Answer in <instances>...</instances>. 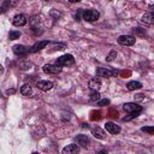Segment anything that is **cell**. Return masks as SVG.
<instances>
[{"instance_id":"obj_21","label":"cell","mask_w":154,"mask_h":154,"mask_svg":"<svg viewBox=\"0 0 154 154\" xmlns=\"http://www.w3.org/2000/svg\"><path fill=\"white\" fill-rule=\"evenodd\" d=\"M116 57H117V52H116V51H111V52H109V54L107 55L106 60H107L108 63H111V61H113V60L116 59Z\"/></svg>"},{"instance_id":"obj_17","label":"cell","mask_w":154,"mask_h":154,"mask_svg":"<svg viewBox=\"0 0 154 154\" xmlns=\"http://www.w3.org/2000/svg\"><path fill=\"white\" fill-rule=\"evenodd\" d=\"M76 141H77V143L78 144H81L82 147H84V148H87L88 147V144H89V138L85 136V135H78L77 137H76Z\"/></svg>"},{"instance_id":"obj_23","label":"cell","mask_w":154,"mask_h":154,"mask_svg":"<svg viewBox=\"0 0 154 154\" xmlns=\"http://www.w3.org/2000/svg\"><path fill=\"white\" fill-rule=\"evenodd\" d=\"M140 113H129V116L128 117H124L123 118V120L124 122H128V120H131V119H134V118H136L137 116H138Z\"/></svg>"},{"instance_id":"obj_24","label":"cell","mask_w":154,"mask_h":154,"mask_svg":"<svg viewBox=\"0 0 154 154\" xmlns=\"http://www.w3.org/2000/svg\"><path fill=\"white\" fill-rule=\"evenodd\" d=\"M107 105H109V100L108 99H102V100L97 101V106H107Z\"/></svg>"},{"instance_id":"obj_4","label":"cell","mask_w":154,"mask_h":154,"mask_svg":"<svg viewBox=\"0 0 154 154\" xmlns=\"http://www.w3.org/2000/svg\"><path fill=\"white\" fill-rule=\"evenodd\" d=\"M123 108L128 113H141L142 112V106H140L136 102H126L123 105Z\"/></svg>"},{"instance_id":"obj_8","label":"cell","mask_w":154,"mask_h":154,"mask_svg":"<svg viewBox=\"0 0 154 154\" xmlns=\"http://www.w3.org/2000/svg\"><path fill=\"white\" fill-rule=\"evenodd\" d=\"M36 87L42 91H48L53 88V83L51 81H38L36 83Z\"/></svg>"},{"instance_id":"obj_12","label":"cell","mask_w":154,"mask_h":154,"mask_svg":"<svg viewBox=\"0 0 154 154\" xmlns=\"http://www.w3.org/2000/svg\"><path fill=\"white\" fill-rule=\"evenodd\" d=\"M79 152V147L75 143L67 144L64 149H63V154H73V153H78Z\"/></svg>"},{"instance_id":"obj_3","label":"cell","mask_w":154,"mask_h":154,"mask_svg":"<svg viewBox=\"0 0 154 154\" xmlns=\"http://www.w3.org/2000/svg\"><path fill=\"white\" fill-rule=\"evenodd\" d=\"M83 19L87 22H95L99 19V12L94 8H89L83 11Z\"/></svg>"},{"instance_id":"obj_9","label":"cell","mask_w":154,"mask_h":154,"mask_svg":"<svg viewBox=\"0 0 154 154\" xmlns=\"http://www.w3.org/2000/svg\"><path fill=\"white\" fill-rule=\"evenodd\" d=\"M13 52L17 55H25V54L30 53V48H28L23 45H16V46H13Z\"/></svg>"},{"instance_id":"obj_20","label":"cell","mask_w":154,"mask_h":154,"mask_svg":"<svg viewBox=\"0 0 154 154\" xmlns=\"http://www.w3.org/2000/svg\"><path fill=\"white\" fill-rule=\"evenodd\" d=\"M19 37H20V32H19V31L12 30V31H10V34H8V38H10V40H17V38H19Z\"/></svg>"},{"instance_id":"obj_11","label":"cell","mask_w":154,"mask_h":154,"mask_svg":"<svg viewBox=\"0 0 154 154\" xmlns=\"http://www.w3.org/2000/svg\"><path fill=\"white\" fill-rule=\"evenodd\" d=\"M88 87H89L90 90H99L100 87H101V79L99 77H94V78L89 79Z\"/></svg>"},{"instance_id":"obj_22","label":"cell","mask_w":154,"mask_h":154,"mask_svg":"<svg viewBox=\"0 0 154 154\" xmlns=\"http://www.w3.org/2000/svg\"><path fill=\"white\" fill-rule=\"evenodd\" d=\"M141 130H142L143 132H146V134L154 135V126H143Z\"/></svg>"},{"instance_id":"obj_15","label":"cell","mask_w":154,"mask_h":154,"mask_svg":"<svg viewBox=\"0 0 154 154\" xmlns=\"http://www.w3.org/2000/svg\"><path fill=\"white\" fill-rule=\"evenodd\" d=\"M142 22L147 25H154V12H149L142 16Z\"/></svg>"},{"instance_id":"obj_19","label":"cell","mask_w":154,"mask_h":154,"mask_svg":"<svg viewBox=\"0 0 154 154\" xmlns=\"http://www.w3.org/2000/svg\"><path fill=\"white\" fill-rule=\"evenodd\" d=\"M89 100L93 101V102H96L100 100V94H99V90H91L90 95H89Z\"/></svg>"},{"instance_id":"obj_10","label":"cell","mask_w":154,"mask_h":154,"mask_svg":"<svg viewBox=\"0 0 154 154\" xmlns=\"http://www.w3.org/2000/svg\"><path fill=\"white\" fill-rule=\"evenodd\" d=\"M105 129H106L108 132L113 134V135H117V134L120 132L119 125H117V124H114V123H112V122H107V123L105 124Z\"/></svg>"},{"instance_id":"obj_7","label":"cell","mask_w":154,"mask_h":154,"mask_svg":"<svg viewBox=\"0 0 154 154\" xmlns=\"http://www.w3.org/2000/svg\"><path fill=\"white\" fill-rule=\"evenodd\" d=\"M26 22H28V19L25 18L24 14H16L12 19V24L14 26H24L26 24Z\"/></svg>"},{"instance_id":"obj_1","label":"cell","mask_w":154,"mask_h":154,"mask_svg":"<svg viewBox=\"0 0 154 154\" xmlns=\"http://www.w3.org/2000/svg\"><path fill=\"white\" fill-rule=\"evenodd\" d=\"M57 64L60 66H71L75 64V58L71 54H64L57 59Z\"/></svg>"},{"instance_id":"obj_2","label":"cell","mask_w":154,"mask_h":154,"mask_svg":"<svg viewBox=\"0 0 154 154\" xmlns=\"http://www.w3.org/2000/svg\"><path fill=\"white\" fill-rule=\"evenodd\" d=\"M117 73H118L117 70H111V69H106V67H97L96 69V76L97 77L109 78V77L117 76Z\"/></svg>"},{"instance_id":"obj_27","label":"cell","mask_w":154,"mask_h":154,"mask_svg":"<svg viewBox=\"0 0 154 154\" xmlns=\"http://www.w3.org/2000/svg\"><path fill=\"white\" fill-rule=\"evenodd\" d=\"M149 11H150V12H154V4L149 6Z\"/></svg>"},{"instance_id":"obj_6","label":"cell","mask_w":154,"mask_h":154,"mask_svg":"<svg viewBox=\"0 0 154 154\" xmlns=\"http://www.w3.org/2000/svg\"><path fill=\"white\" fill-rule=\"evenodd\" d=\"M42 70L46 72V73H49V75H57L59 72H61V66L58 65V64H46L43 65Z\"/></svg>"},{"instance_id":"obj_16","label":"cell","mask_w":154,"mask_h":154,"mask_svg":"<svg viewBox=\"0 0 154 154\" xmlns=\"http://www.w3.org/2000/svg\"><path fill=\"white\" fill-rule=\"evenodd\" d=\"M126 88H128V90H130V91L138 90V89L142 88V83H141V82H137V81H130V82L126 84Z\"/></svg>"},{"instance_id":"obj_26","label":"cell","mask_w":154,"mask_h":154,"mask_svg":"<svg viewBox=\"0 0 154 154\" xmlns=\"http://www.w3.org/2000/svg\"><path fill=\"white\" fill-rule=\"evenodd\" d=\"M14 91H16V90H14V89H8V90H7V91H6V94H8V95H10V94H13V93H14Z\"/></svg>"},{"instance_id":"obj_13","label":"cell","mask_w":154,"mask_h":154,"mask_svg":"<svg viewBox=\"0 0 154 154\" xmlns=\"http://www.w3.org/2000/svg\"><path fill=\"white\" fill-rule=\"evenodd\" d=\"M48 41H40V42H36L32 47H30V53H36L38 51H41L42 48H45L46 46H48Z\"/></svg>"},{"instance_id":"obj_28","label":"cell","mask_w":154,"mask_h":154,"mask_svg":"<svg viewBox=\"0 0 154 154\" xmlns=\"http://www.w3.org/2000/svg\"><path fill=\"white\" fill-rule=\"evenodd\" d=\"M69 1H70V2H72V4H73V2H79V1H81V0H69Z\"/></svg>"},{"instance_id":"obj_25","label":"cell","mask_w":154,"mask_h":154,"mask_svg":"<svg viewBox=\"0 0 154 154\" xmlns=\"http://www.w3.org/2000/svg\"><path fill=\"white\" fill-rule=\"evenodd\" d=\"M144 99V95H142V94H137L136 95V100H143Z\"/></svg>"},{"instance_id":"obj_14","label":"cell","mask_w":154,"mask_h":154,"mask_svg":"<svg viewBox=\"0 0 154 154\" xmlns=\"http://www.w3.org/2000/svg\"><path fill=\"white\" fill-rule=\"evenodd\" d=\"M91 134H93V136H94L95 138H99V140H103V138L106 137L105 131H103L101 128H99V126L93 128V129H91Z\"/></svg>"},{"instance_id":"obj_18","label":"cell","mask_w":154,"mask_h":154,"mask_svg":"<svg viewBox=\"0 0 154 154\" xmlns=\"http://www.w3.org/2000/svg\"><path fill=\"white\" fill-rule=\"evenodd\" d=\"M20 94L24 95V96H29L32 94V87L30 84H24L22 88H20Z\"/></svg>"},{"instance_id":"obj_5","label":"cell","mask_w":154,"mask_h":154,"mask_svg":"<svg viewBox=\"0 0 154 154\" xmlns=\"http://www.w3.org/2000/svg\"><path fill=\"white\" fill-rule=\"evenodd\" d=\"M118 43L122 45V46H132L135 42H136V38L135 36L132 35H120L118 38H117Z\"/></svg>"}]
</instances>
